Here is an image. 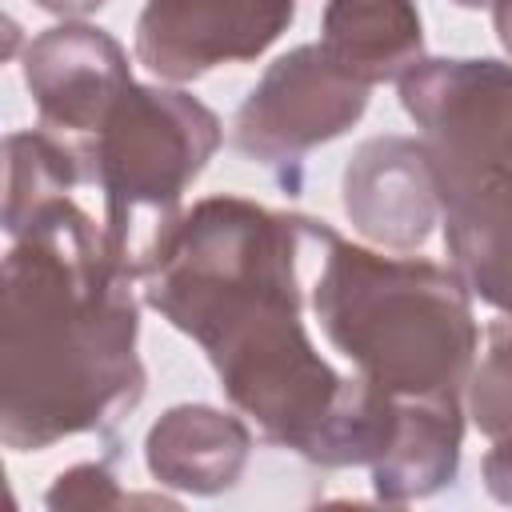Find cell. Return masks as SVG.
I'll use <instances>...</instances> for the list:
<instances>
[{"mask_svg": "<svg viewBox=\"0 0 512 512\" xmlns=\"http://www.w3.org/2000/svg\"><path fill=\"white\" fill-rule=\"evenodd\" d=\"M324 220L208 196L180 212L144 260V300L212 360L228 400L260 432L320 468L372 464L396 400L340 376L304 332L300 256Z\"/></svg>", "mask_w": 512, "mask_h": 512, "instance_id": "obj_1", "label": "cell"}, {"mask_svg": "<svg viewBox=\"0 0 512 512\" xmlns=\"http://www.w3.org/2000/svg\"><path fill=\"white\" fill-rule=\"evenodd\" d=\"M136 280L72 196L12 236L0 304V440L12 452L112 428L140 404Z\"/></svg>", "mask_w": 512, "mask_h": 512, "instance_id": "obj_2", "label": "cell"}, {"mask_svg": "<svg viewBox=\"0 0 512 512\" xmlns=\"http://www.w3.org/2000/svg\"><path fill=\"white\" fill-rule=\"evenodd\" d=\"M320 256L312 312L368 388L392 400L464 392L480 336L460 272L380 256L336 232Z\"/></svg>", "mask_w": 512, "mask_h": 512, "instance_id": "obj_3", "label": "cell"}, {"mask_svg": "<svg viewBox=\"0 0 512 512\" xmlns=\"http://www.w3.org/2000/svg\"><path fill=\"white\" fill-rule=\"evenodd\" d=\"M400 104L420 128L460 280L512 316V64L420 60L400 76Z\"/></svg>", "mask_w": 512, "mask_h": 512, "instance_id": "obj_4", "label": "cell"}, {"mask_svg": "<svg viewBox=\"0 0 512 512\" xmlns=\"http://www.w3.org/2000/svg\"><path fill=\"white\" fill-rule=\"evenodd\" d=\"M224 128L212 108L180 88L128 84L92 136L88 168L104 192V228L116 252L144 272V260L180 220L188 184L220 148Z\"/></svg>", "mask_w": 512, "mask_h": 512, "instance_id": "obj_5", "label": "cell"}, {"mask_svg": "<svg viewBox=\"0 0 512 512\" xmlns=\"http://www.w3.org/2000/svg\"><path fill=\"white\" fill-rule=\"evenodd\" d=\"M368 108V84L328 60L320 44H300L268 64L244 96L232 140L260 164H288L344 136Z\"/></svg>", "mask_w": 512, "mask_h": 512, "instance_id": "obj_6", "label": "cell"}, {"mask_svg": "<svg viewBox=\"0 0 512 512\" xmlns=\"http://www.w3.org/2000/svg\"><path fill=\"white\" fill-rule=\"evenodd\" d=\"M292 16L296 0H148L136 20V60L184 84L220 64L256 60Z\"/></svg>", "mask_w": 512, "mask_h": 512, "instance_id": "obj_7", "label": "cell"}, {"mask_svg": "<svg viewBox=\"0 0 512 512\" xmlns=\"http://www.w3.org/2000/svg\"><path fill=\"white\" fill-rule=\"evenodd\" d=\"M24 84L52 132L96 136L132 76L124 48L104 28L64 20L28 40Z\"/></svg>", "mask_w": 512, "mask_h": 512, "instance_id": "obj_8", "label": "cell"}, {"mask_svg": "<svg viewBox=\"0 0 512 512\" xmlns=\"http://www.w3.org/2000/svg\"><path fill=\"white\" fill-rule=\"evenodd\" d=\"M340 200L364 240L396 252L420 248L440 224V192L424 140H364L344 164Z\"/></svg>", "mask_w": 512, "mask_h": 512, "instance_id": "obj_9", "label": "cell"}, {"mask_svg": "<svg viewBox=\"0 0 512 512\" xmlns=\"http://www.w3.org/2000/svg\"><path fill=\"white\" fill-rule=\"evenodd\" d=\"M252 432L240 416L212 404H176L144 436V464L164 488L216 496L248 464Z\"/></svg>", "mask_w": 512, "mask_h": 512, "instance_id": "obj_10", "label": "cell"}, {"mask_svg": "<svg viewBox=\"0 0 512 512\" xmlns=\"http://www.w3.org/2000/svg\"><path fill=\"white\" fill-rule=\"evenodd\" d=\"M464 416L460 396L396 400V424L384 452L368 464L372 488L384 504H408L440 492L460 468Z\"/></svg>", "mask_w": 512, "mask_h": 512, "instance_id": "obj_11", "label": "cell"}, {"mask_svg": "<svg viewBox=\"0 0 512 512\" xmlns=\"http://www.w3.org/2000/svg\"><path fill=\"white\" fill-rule=\"evenodd\" d=\"M320 48L360 84L400 80L424 56V28L412 0H328Z\"/></svg>", "mask_w": 512, "mask_h": 512, "instance_id": "obj_12", "label": "cell"}, {"mask_svg": "<svg viewBox=\"0 0 512 512\" xmlns=\"http://www.w3.org/2000/svg\"><path fill=\"white\" fill-rule=\"evenodd\" d=\"M80 180H92L88 152L56 132H12L4 140V232L16 236L40 208L68 200Z\"/></svg>", "mask_w": 512, "mask_h": 512, "instance_id": "obj_13", "label": "cell"}, {"mask_svg": "<svg viewBox=\"0 0 512 512\" xmlns=\"http://www.w3.org/2000/svg\"><path fill=\"white\" fill-rule=\"evenodd\" d=\"M468 416L488 440L512 436V316L488 324L484 356L468 372Z\"/></svg>", "mask_w": 512, "mask_h": 512, "instance_id": "obj_14", "label": "cell"}, {"mask_svg": "<svg viewBox=\"0 0 512 512\" xmlns=\"http://www.w3.org/2000/svg\"><path fill=\"white\" fill-rule=\"evenodd\" d=\"M44 504L48 508H96V512L132 508V504H148V508L164 504V508H172L168 496H132V492H124L104 464H76V468L60 472L56 484L48 488Z\"/></svg>", "mask_w": 512, "mask_h": 512, "instance_id": "obj_15", "label": "cell"}, {"mask_svg": "<svg viewBox=\"0 0 512 512\" xmlns=\"http://www.w3.org/2000/svg\"><path fill=\"white\" fill-rule=\"evenodd\" d=\"M484 488L500 504H512V436L496 440V448L484 456Z\"/></svg>", "mask_w": 512, "mask_h": 512, "instance_id": "obj_16", "label": "cell"}, {"mask_svg": "<svg viewBox=\"0 0 512 512\" xmlns=\"http://www.w3.org/2000/svg\"><path fill=\"white\" fill-rule=\"evenodd\" d=\"M44 12H56V16H88L96 12L104 0H36Z\"/></svg>", "mask_w": 512, "mask_h": 512, "instance_id": "obj_17", "label": "cell"}, {"mask_svg": "<svg viewBox=\"0 0 512 512\" xmlns=\"http://www.w3.org/2000/svg\"><path fill=\"white\" fill-rule=\"evenodd\" d=\"M492 20H496V36H500L504 52L512 56V0H496L492 4Z\"/></svg>", "mask_w": 512, "mask_h": 512, "instance_id": "obj_18", "label": "cell"}, {"mask_svg": "<svg viewBox=\"0 0 512 512\" xmlns=\"http://www.w3.org/2000/svg\"><path fill=\"white\" fill-rule=\"evenodd\" d=\"M452 4H460V8H488V4H496V0H452Z\"/></svg>", "mask_w": 512, "mask_h": 512, "instance_id": "obj_19", "label": "cell"}]
</instances>
